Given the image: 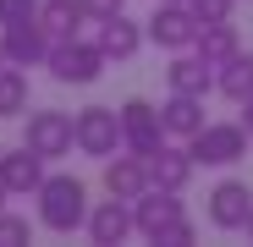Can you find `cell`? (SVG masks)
I'll use <instances>...</instances> for the list:
<instances>
[{
	"label": "cell",
	"mask_w": 253,
	"mask_h": 247,
	"mask_svg": "<svg viewBox=\"0 0 253 247\" xmlns=\"http://www.w3.org/2000/svg\"><path fill=\"white\" fill-rule=\"evenodd\" d=\"M39 198V225L44 231H55V236H72V231H83L88 225V187H83L77 176H44V187L33 192Z\"/></svg>",
	"instance_id": "1"
},
{
	"label": "cell",
	"mask_w": 253,
	"mask_h": 247,
	"mask_svg": "<svg viewBox=\"0 0 253 247\" xmlns=\"http://www.w3.org/2000/svg\"><path fill=\"white\" fill-rule=\"evenodd\" d=\"M50 77L55 82H66V88H88V82H99L105 77V50H99V38H55V44H50Z\"/></svg>",
	"instance_id": "2"
},
{
	"label": "cell",
	"mask_w": 253,
	"mask_h": 247,
	"mask_svg": "<svg viewBox=\"0 0 253 247\" xmlns=\"http://www.w3.org/2000/svg\"><path fill=\"white\" fill-rule=\"evenodd\" d=\"M72 148L88 154V159H110L121 148V115H116V105H83L72 115Z\"/></svg>",
	"instance_id": "3"
},
{
	"label": "cell",
	"mask_w": 253,
	"mask_h": 247,
	"mask_svg": "<svg viewBox=\"0 0 253 247\" xmlns=\"http://www.w3.org/2000/svg\"><path fill=\"white\" fill-rule=\"evenodd\" d=\"M187 154L198 165H215V171H226V165H237L248 154V127L242 121H204V127L187 138Z\"/></svg>",
	"instance_id": "4"
},
{
	"label": "cell",
	"mask_w": 253,
	"mask_h": 247,
	"mask_svg": "<svg viewBox=\"0 0 253 247\" xmlns=\"http://www.w3.org/2000/svg\"><path fill=\"white\" fill-rule=\"evenodd\" d=\"M149 44H160V50H193V38H198V17H193V6H176V0H154V17H149Z\"/></svg>",
	"instance_id": "5"
},
{
	"label": "cell",
	"mask_w": 253,
	"mask_h": 247,
	"mask_svg": "<svg viewBox=\"0 0 253 247\" xmlns=\"http://www.w3.org/2000/svg\"><path fill=\"white\" fill-rule=\"evenodd\" d=\"M121 148H132V154H154L160 143H165V121H160V105H149V99H126L121 110Z\"/></svg>",
	"instance_id": "6"
},
{
	"label": "cell",
	"mask_w": 253,
	"mask_h": 247,
	"mask_svg": "<svg viewBox=\"0 0 253 247\" xmlns=\"http://www.w3.org/2000/svg\"><path fill=\"white\" fill-rule=\"evenodd\" d=\"M22 143L44 159H61L72 154V115L66 110H28L22 115Z\"/></svg>",
	"instance_id": "7"
},
{
	"label": "cell",
	"mask_w": 253,
	"mask_h": 247,
	"mask_svg": "<svg viewBox=\"0 0 253 247\" xmlns=\"http://www.w3.org/2000/svg\"><path fill=\"white\" fill-rule=\"evenodd\" d=\"M204 214H209V225H215V231H248V214H253V187H248V181H237V176L215 181V187H209Z\"/></svg>",
	"instance_id": "8"
},
{
	"label": "cell",
	"mask_w": 253,
	"mask_h": 247,
	"mask_svg": "<svg viewBox=\"0 0 253 247\" xmlns=\"http://www.w3.org/2000/svg\"><path fill=\"white\" fill-rule=\"evenodd\" d=\"M44 165H50L44 154H33V148L22 143V148H11V154H0V181H6L11 198H33L39 187H44V176H50Z\"/></svg>",
	"instance_id": "9"
},
{
	"label": "cell",
	"mask_w": 253,
	"mask_h": 247,
	"mask_svg": "<svg viewBox=\"0 0 253 247\" xmlns=\"http://www.w3.org/2000/svg\"><path fill=\"white\" fill-rule=\"evenodd\" d=\"M83 231H88V242H99V247H116V242H126V236H138V225H132V203H126V198L94 203Z\"/></svg>",
	"instance_id": "10"
},
{
	"label": "cell",
	"mask_w": 253,
	"mask_h": 247,
	"mask_svg": "<svg viewBox=\"0 0 253 247\" xmlns=\"http://www.w3.org/2000/svg\"><path fill=\"white\" fill-rule=\"evenodd\" d=\"M176 214H187L182 192H165V187H143V192L132 198V225H138V236H154L160 225H171Z\"/></svg>",
	"instance_id": "11"
},
{
	"label": "cell",
	"mask_w": 253,
	"mask_h": 247,
	"mask_svg": "<svg viewBox=\"0 0 253 247\" xmlns=\"http://www.w3.org/2000/svg\"><path fill=\"white\" fill-rule=\"evenodd\" d=\"M0 44H6V61L11 66H44L55 38L39 28V17H33V22H17V28H0Z\"/></svg>",
	"instance_id": "12"
},
{
	"label": "cell",
	"mask_w": 253,
	"mask_h": 247,
	"mask_svg": "<svg viewBox=\"0 0 253 247\" xmlns=\"http://www.w3.org/2000/svg\"><path fill=\"white\" fill-rule=\"evenodd\" d=\"M165 88L171 94H215V66H209L198 50H176L171 66H165Z\"/></svg>",
	"instance_id": "13"
},
{
	"label": "cell",
	"mask_w": 253,
	"mask_h": 247,
	"mask_svg": "<svg viewBox=\"0 0 253 247\" xmlns=\"http://www.w3.org/2000/svg\"><path fill=\"white\" fill-rule=\"evenodd\" d=\"M143 165H149V187H165V192H187V181L198 171V159L187 148H171V143H160Z\"/></svg>",
	"instance_id": "14"
},
{
	"label": "cell",
	"mask_w": 253,
	"mask_h": 247,
	"mask_svg": "<svg viewBox=\"0 0 253 247\" xmlns=\"http://www.w3.org/2000/svg\"><path fill=\"white\" fill-rule=\"evenodd\" d=\"M99 50H105V61H116V66H126V61H132L138 50H143V22H132V17H126V11H116V17H105L99 22Z\"/></svg>",
	"instance_id": "15"
},
{
	"label": "cell",
	"mask_w": 253,
	"mask_h": 247,
	"mask_svg": "<svg viewBox=\"0 0 253 247\" xmlns=\"http://www.w3.org/2000/svg\"><path fill=\"white\" fill-rule=\"evenodd\" d=\"M143 187H149V165H143V154H132V148H116V154L105 159V192L132 203Z\"/></svg>",
	"instance_id": "16"
},
{
	"label": "cell",
	"mask_w": 253,
	"mask_h": 247,
	"mask_svg": "<svg viewBox=\"0 0 253 247\" xmlns=\"http://www.w3.org/2000/svg\"><path fill=\"white\" fill-rule=\"evenodd\" d=\"M160 121H165V138H182V143H187L209 115H204V99H198V94H171V99L160 105Z\"/></svg>",
	"instance_id": "17"
},
{
	"label": "cell",
	"mask_w": 253,
	"mask_h": 247,
	"mask_svg": "<svg viewBox=\"0 0 253 247\" xmlns=\"http://www.w3.org/2000/svg\"><path fill=\"white\" fill-rule=\"evenodd\" d=\"M88 22L83 0H39V28L50 38H77V28Z\"/></svg>",
	"instance_id": "18"
},
{
	"label": "cell",
	"mask_w": 253,
	"mask_h": 247,
	"mask_svg": "<svg viewBox=\"0 0 253 247\" xmlns=\"http://www.w3.org/2000/svg\"><path fill=\"white\" fill-rule=\"evenodd\" d=\"M193 50H198L209 66H226V61L242 50V38H237V28H231V22H204V28H198V38H193Z\"/></svg>",
	"instance_id": "19"
},
{
	"label": "cell",
	"mask_w": 253,
	"mask_h": 247,
	"mask_svg": "<svg viewBox=\"0 0 253 247\" xmlns=\"http://www.w3.org/2000/svg\"><path fill=\"white\" fill-rule=\"evenodd\" d=\"M215 88H220L231 105H242V99L253 94V55H248V50H237L226 66H215Z\"/></svg>",
	"instance_id": "20"
},
{
	"label": "cell",
	"mask_w": 253,
	"mask_h": 247,
	"mask_svg": "<svg viewBox=\"0 0 253 247\" xmlns=\"http://www.w3.org/2000/svg\"><path fill=\"white\" fill-rule=\"evenodd\" d=\"M0 115H28V66H0Z\"/></svg>",
	"instance_id": "21"
},
{
	"label": "cell",
	"mask_w": 253,
	"mask_h": 247,
	"mask_svg": "<svg viewBox=\"0 0 253 247\" xmlns=\"http://www.w3.org/2000/svg\"><path fill=\"white\" fill-rule=\"evenodd\" d=\"M193 236H198V225H193V220H187V214H176V220H171V225H160V231H154V236H149V242H160V247H187V242H193Z\"/></svg>",
	"instance_id": "22"
},
{
	"label": "cell",
	"mask_w": 253,
	"mask_h": 247,
	"mask_svg": "<svg viewBox=\"0 0 253 247\" xmlns=\"http://www.w3.org/2000/svg\"><path fill=\"white\" fill-rule=\"evenodd\" d=\"M187 6H193V17H198V28H204V22H231L237 0H187Z\"/></svg>",
	"instance_id": "23"
},
{
	"label": "cell",
	"mask_w": 253,
	"mask_h": 247,
	"mask_svg": "<svg viewBox=\"0 0 253 247\" xmlns=\"http://www.w3.org/2000/svg\"><path fill=\"white\" fill-rule=\"evenodd\" d=\"M28 236H33V225H28L22 214L0 209V247H17V242H28Z\"/></svg>",
	"instance_id": "24"
},
{
	"label": "cell",
	"mask_w": 253,
	"mask_h": 247,
	"mask_svg": "<svg viewBox=\"0 0 253 247\" xmlns=\"http://www.w3.org/2000/svg\"><path fill=\"white\" fill-rule=\"evenodd\" d=\"M39 17V0H0V28H17Z\"/></svg>",
	"instance_id": "25"
},
{
	"label": "cell",
	"mask_w": 253,
	"mask_h": 247,
	"mask_svg": "<svg viewBox=\"0 0 253 247\" xmlns=\"http://www.w3.org/2000/svg\"><path fill=\"white\" fill-rule=\"evenodd\" d=\"M83 11H88V22H105L116 11H126V0H83Z\"/></svg>",
	"instance_id": "26"
},
{
	"label": "cell",
	"mask_w": 253,
	"mask_h": 247,
	"mask_svg": "<svg viewBox=\"0 0 253 247\" xmlns=\"http://www.w3.org/2000/svg\"><path fill=\"white\" fill-rule=\"evenodd\" d=\"M237 121H242V127H248V138H253V94L242 99V115H237Z\"/></svg>",
	"instance_id": "27"
},
{
	"label": "cell",
	"mask_w": 253,
	"mask_h": 247,
	"mask_svg": "<svg viewBox=\"0 0 253 247\" xmlns=\"http://www.w3.org/2000/svg\"><path fill=\"white\" fill-rule=\"evenodd\" d=\"M6 198H11V192H6V181H0V209H6Z\"/></svg>",
	"instance_id": "28"
},
{
	"label": "cell",
	"mask_w": 253,
	"mask_h": 247,
	"mask_svg": "<svg viewBox=\"0 0 253 247\" xmlns=\"http://www.w3.org/2000/svg\"><path fill=\"white\" fill-rule=\"evenodd\" d=\"M0 66H11V61H6V44H0Z\"/></svg>",
	"instance_id": "29"
},
{
	"label": "cell",
	"mask_w": 253,
	"mask_h": 247,
	"mask_svg": "<svg viewBox=\"0 0 253 247\" xmlns=\"http://www.w3.org/2000/svg\"><path fill=\"white\" fill-rule=\"evenodd\" d=\"M248 242H253V214H248Z\"/></svg>",
	"instance_id": "30"
},
{
	"label": "cell",
	"mask_w": 253,
	"mask_h": 247,
	"mask_svg": "<svg viewBox=\"0 0 253 247\" xmlns=\"http://www.w3.org/2000/svg\"><path fill=\"white\" fill-rule=\"evenodd\" d=\"M0 154H6V143H0Z\"/></svg>",
	"instance_id": "31"
},
{
	"label": "cell",
	"mask_w": 253,
	"mask_h": 247,
	"mask_svg": "<svg viewBox=\"0 0 253 247\" xmlns=\"http://www.w3.org/2000/svg\"><path fill=\"white\" fill-rule=\"evenodd\" d=\"M176 6H187V0H176Z\"/></svg>",
	"instance_id": "32"
}]
</instances>
